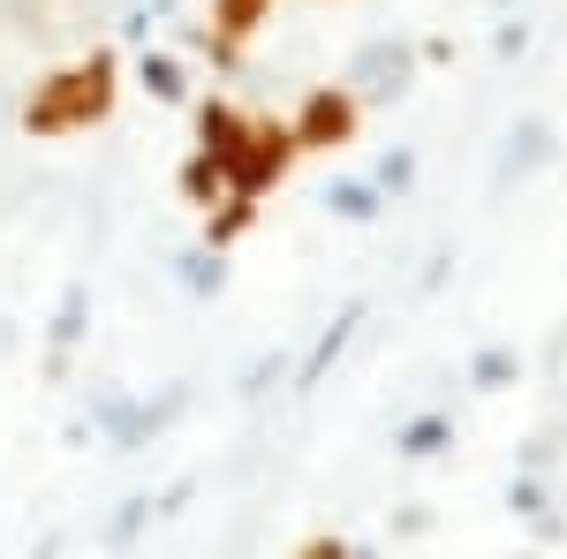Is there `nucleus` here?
I'll use <instances>...</instances> for the list:
<instances>
[{
    "label": "nucleus",
    "instance_id": "obj_1",
    "mask_svg": "<svg viewBox=\"0 0 567 559\" xmlns=\"http://www.w3.org/2000/svg\"><path fill=\"white\" fill-rule=\"evenodd\" d=\"M114 99H122V61L106 53V45H91L84 61H69V69H53L31 99H23V136H76L91 122H106L114 114Z\"/></svg>",
    "mask_w": 567,
    "mask_h": 559
},
{
    "label": "nucleus",
    "instance_id": "obj_2",
    "mask_svg": "<svg viewBox=\"0 0 567 559\" xmlns=\"http://www.w3.org/2000/svg\"><path fill=\"white\" fill-rule=\"evenodd\" d=\"M355 122H363V99L349 84H318L288 130H296V152H341V144H355Z\"/></svg>",
    "mask_w": 567,
    "mask_h": 559
},
{
    "label": "nucleus",
    "instance_id": "obj_3",
    "mask_svg": "<svg viewBox=\"0 0 567 559\" xmlns=\"http://www.w3.org/2000/svg\"><path fill=\"white\" fill-rule=\"evenodd\" d=\"M303 152H296V130L288 122H250L243 136V152H235V167H227V189H243V197H265L280 174L296 167Z\"/></svg>",
    "mask_w": 567,
    "mask_h": 559
},
{
    "label": "nucleus",
    "instance_id": "obj_4",
    "mask_svg": "<svg viewBox=\"0 0 567 559\" xmlns=\"http://www.w3.org/2000/svg\"><path fill=\"white\" fill-rule=\"evenodd\" d=\"M409 84H416V45L409 39H371L349 61V91L355 99H401Z\"/></svg>",
    "mask_w": 567,
    "mask_h": 559
},
{
    "label": "nucleus",
    "instance_id": "obj_5",
    "mask_svg": "<svg viewBox=\"0 0 567 559\" xmlns=\"http://www.w3.org/2000/svg\"><path fill=\"white\" fill-rule=\"evenodd\" d=\"M175 408H182V393H167L159 408H152V401H136V393H99V401H91V424L114 438V454H136V446L167 424Z\"/></svg>",
    "mask_w": 567,
    "mask_h": 559
},
{
    "label": "nucleus",
    "instance_id": "obj_6",
    "mask_svg": "<svg viewBox=\"0 0 567 559\" xmlns=\"http://www.w3.org/2000/svg\"><path fill=\"white\" fill-rule=\"evenodd\" d=\"M553 159V122H515L507 130V152H499V167H492V189H515V182H529V174Z\"/></svg>",
    "mask_w": 567,
    "mask_h": 559
},
{
    "label": "nucleus",
    "instance_id": "obj_7",
    "mask_svg": "<svg viewBox=\"0 0 567 559\" xmlns=\"http://www.w3.org/2000/svg\"><path fill=\"white\" fill-rule=\"evenodd\" d=\"M243 136H250V114H235L227 99H205V106H197V152H205V159H213L219 174L235 167Z\"/></svg>",
    "mask_w": 567,
    "mask_h": 559
},
{
    "label": "nucleus",
    "instance_id": "obj_8",
    "mask_svg": "<svg viewBox=\"0 0 567 559\" xmlns=\"http://www.w3.org/2000/svg\"><path fill=\"white\" fill-rule=\"evenodd\" d=\"M355 325H363V302H349V310H341V318H333V325H326V333L310 341V355L296 363V379H288V393H310V386H326V371L341 363V348L355 341Z\"/></svg>",
    "mask_w": 567,
    "mask_h": 559
},
{
    "label": "nucleus",
    "instance_id": "obj_9",
    "mask_svg": "<svg viewBox=\"0 0 567 559\" xmlns=\"http://www.w3.org/2000/svg\"><path fill=\"white\" fill-rule=\"evenodd\" d=\"M333 219H349V227H371V219L386 213V189L379 182H363V174H341V182H326V197H318Z\"/></svg>",
    "mask_w": 567,
    "mask_h": 559
},
{
    "label": "nucleus",
    "instance_id": "obj_10",
    "mask_svg": "<svg viewBox=\"0 0 567 559\" xmlns=\"http://www.w3.org/2000/svg\"><path fill=\"white\" fill-rule=\"evenodd\" d=\"M446 446H454V416H446V408H424V416H409V424L393 431V454H401V462H432Z\"/></svg>",
    "mask_w": 567,
    "mask_h": 559
},
{
    "label": "nucleus",
    "instance_id": "obj_11",
    "mask_svg": "<svg viewBox=\"0 0 567 559\" xmlns=\"http://www.w3.org/2000/svg\"><path fill=\"white\" fill-rule=\"evenodd\" d=\"M265 15H272V0H213V31H219V61H227V53H235V45L243 39H258V23Z\"/></svg>",
    "mask_w": 567,
    "mask_h": 559
},
{
    "label": "nucleus",
    "instance_id": "obj_12",
    "mask_svg": "<svg viewBox=\"0 0 567 559\" xmlns=\"http://www.w3.org/2000/svg\"><path fill=\"white\" fill-rule=\"evenodd\" d=\"M250 219H258V197H243V189H227V197H219V213L205 219V250H227L235 235H250Z\"/></svg>",
    "mask_w": 567,
    "mask_h": 559
},
{
    "label": "nucleus",
    "instance_id": "obj_13",
    "mask_svg": "<svg viewBox=\"0 0 567 559\" xmlns=\"http://www.w3.org/2000/svg\"><path fill=\"white\" fill-rule=\"evenodd\" d=\"M515 371H523V355H515V348H477V355H470V386L477 393H499V386H515Z\"/></svg>",
    "mask_w": 567,
    "mask_h": 559
},
{
    "label": "nucleus",
    "instance_id": "obj_14",
    "mask_svg": "<svg viewBox=\"0 0 567 559\" xmlns=\"http://www.w3.org/2000/svg\"><path fill=\"white\" fill-rule=\"evenodd\" d=\"M84 302H91V288H84V280H69V296H61V310H53V363L84 341Z\"/></svg>",
    "mask_w": 567,
    "mask_h": 559
},
{
    "label": "nucleus",
    "instance_id": "obj_15",
    "mask_svg": "<svg viewBox=\"0 0 567 559\" xmlns=\"http://www.w3.org/2000/svg\"><path fill=\"white\" fill-rule=\"evenodd\" d=\"M182 197H189V205H205V213H213V197H227V174H219L213 159H205V152H197V159H189V167H182Z\"/></svg>",
    "mask_w": 567,
    "mask_h": 559
},
{
    "label": "nucleus",
    "instance_id": "obj_16",
    "mask_svg": "<svg viewBox=\"0 0 567 559\" xmlns=\"http://www.w3.org/2000/svg\"><path fill=\"white\" fill-rule=\"evenodd\" d=\"M136 76H144V91H152V99H182V61L175 53H144V61H136Z\"/></svg>",
    "mask_w": 567,
    "mask_h": 559
},
{
    "label": "nucleus",
    "instance_id": "obj_17",
    "mask_svg": "<svg viewBox=\"0 0 567 559\" xmlns=\"http://www.w3.org/2000/svg\"><path fill=\"white\" fill-rule=\"evenodd\" d=\"M144 521H152V491H136V499H122V515L106 521V545H114V552H130Z\"/></svg>",
    "mask_w": 567,
    "mask_h": 559
},
{
    "label": "nucleus",
    "instance_id": "obj_18",
    "mask_svg": "<svg viewBox=\"0 0 567 559\" xmlns=\"http://www.w3.org/2000/svg\"><path fill=\"white\" fill-rule=\"evenodd\" d=\"M219 280H227V272H219V250H189V258H182V288H189V296H213Z\"/></svg>",
    "mask_w": 567,
    "mask_h": 559
},
{
    "label": "nucleus",
    "instance_id": "obj_19",
    "mask_svg": "<svg viewBox=\"0 0 567 559\" xmlns=\"http://www.w3.org/2000/svg\"><path fill=\"white\" fill-rule=\"evenodd\" d=\"M371 182H379V189H386V197H401V189H409V182H416V152H386V159H379V174H371Z\"/></svg>",
    "mask_w": 567,
    "mask_h": 559
},
{
    "label": "nucleus",
    "instance_id": "obj_20",
    "mask_svg": "<svg viewBox=\"0 0 567 559\" xmlns=\"http://www.w3.org/2000/svg\"><path fill=\"white\" fill-rule=\"evenodd\" d=\"M507 507H515V515H545V484H537V476H515V484H507Z\"/></svg>",
    "mask_w": 567,
    "mask_h": 559
},
{
    "label": "nucleus",
    "instance_id": "obj_21",
    "mask_svg": "<svg viewBox=\"0 0 567 559\" xmlns=\"http://www.w3.org/2000/svg\"><path fill=\"white\" fill-rule=\"evenodd\" d=\"M288 559H355V552L341 545V537H303V545H296Z\"/></svg>",
    "mask_w": 567,
    "mask_h": 559
},
{
    "label": "nucleus",
    "instance_id": "obj_22",
    "mask_svg": "<svg viewBox=\"0 0 567 559\" xmlns=\"http://www.w3.org/2000/svg\"><path fill=\"white\" fill-rule=\"evenodd\" d=\"M523 45H529V31H523V23H507V31H499V39H492V53H499V61H507V53H523Z\"/></svg>",
    "mask_w": 567,
    "mask_h": 559
}]
</instances>
